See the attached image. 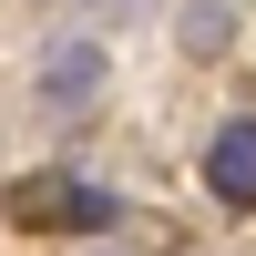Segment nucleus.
<instances>
[{
  "label": "nucleus",
  "mask_w": 256,
  "mask_h": 256,
  "mask_svg": "<svg viewBox=\"0 0 256 256\" xmlns=\"http://www.w3.org/2000/svg\"><path fill=\"white\" fill-rule=\"evenodd\" d=\"M10 216L20 226H62V236H102L123 205H113V184H82V174H20L10 184Z\"/></svg>",
  "instance_id": "1"
},
{
  "label": "nucleus",
  "mask_w": 256,
  "mask_h": 256,
  "mask_svg": "<svg viewBox=\"0 0 256 256\" xmlns=\"http://www.w3.org/2000/svg\"><path fill=\"white\" fill-rule=\"evenodd\" d=\"M205 184H216V205H256V123H226L205 144Z\"/></svg>",
  "instance_id": "2"
}]
</instances>
